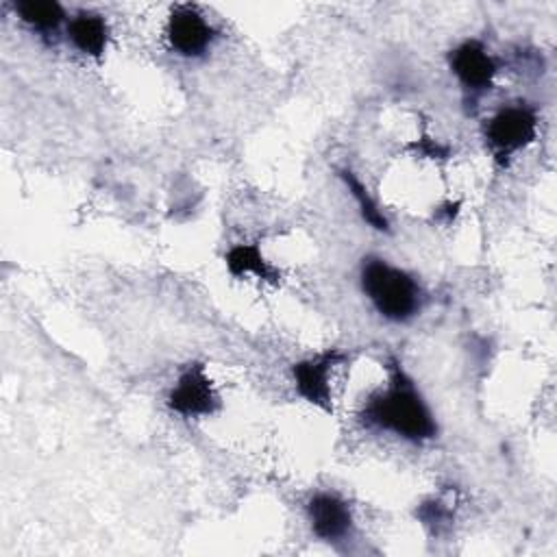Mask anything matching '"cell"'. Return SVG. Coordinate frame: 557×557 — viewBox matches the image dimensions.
<instances>
[{"label":"cell","mask_w":557,"mask_h":557,"mask_svg":"<svg viewBox=\"0 0 557 557\" xmlns=\"http://www.w3.org/2000/svg\"><path fill=\"white\" fill-rule=\"evenodd\" d=\"M389 379L383 389L374 392L361 407L359 420L366 426L394 433L413 444L429 442L437 437V422L422 398L413 379L405 372L398 359L387 363Z\"/></svg>","instance_id":"1"},{"label":"cell","mask_w":557,"mask_h":557,"mask_svg":"<svg viewBox=\"0 0 557 557\" xmlns=\"http://www.w3.org/2000/svg\"><path fill=\"white\" fill-rule=\"evenodd\" d=\"M359 285L374 311L389 322H409L422 309L424 296L418 281L381 257L361 261Z\"/></svg>","instance_id":"2"},{"label":"cell","mask_w":557,"mask_h":557,"mask_svg":"<svg viewBox=\"0 0 557 557\" xmlns=\"http://www.w3.org/2000/svg\"><path fill=\"white\" fill-rule=\"evenodd\" d=\"M485 144L498 163H507L516 152L527 148L537 135V111L529 102L500 107L485 122Z\"/></svg>","instance_id":"3"},{"label":"cell","mask_w":557,"mask_h":557,"mask_svg":"<svg viewBox=\"0 0 557 557\" xmlns=\"http://www.w3.org/2000/svg\"><path fill=\"white\" fill-rule=\"evenodd\" d=\"M165 405L181 418H205L218 411L220 396L202 363L187 366L170 387Z\"/></svg>","instance_id":"4"},{"label":"cell","mask_w":557,"mask_h":557,"mask_svg":"<svg viewBox=\"0 0 557 557\" xmlns=\"http://www.w3.org/2000/svg\"><path fill=\"white\" fill-rule=\"evenodd\" d=\"M346 355L337 348L322 350L313 357L300 359L292 366V379L298 396L309 405L331 413L333 411V394H331V372L339 366Z\"/></svg>","instance_id":"5"},{"label":"cell","mask_w":557,"mask_h":557,"mask_svg":"<svg viewBox=\"0 0 557 557\" xmlns=\"http://www.w3.org/2000/svg\"><path fill=\"white\" fill-rule=\"evenodd\" d=\"M165 37L176 54L196 59L213 46L218 30L207 22V17L196 7L178 4L168 15Z\"/></svg>","instance_id":"6"},{"label":"cell","mask_w":557,"mask_h":557,"mask_svg":"<svg viewBox=\"0 0 557 557\" xmlns=\"http://www.w3.org/2000/svg\"><path fill=\"white\" fill-rule=\"evenodd\" d=\"M448 67L459 85L470 94H483L492 89L498 74V63L479 39H466L448 54Z\"/></svg>","instance_id":"7"},{"label":"cell","mask_w":557,"mask_h":557,"mask_svg":"<svg viewBox=\"0 0 557 557\" xmlns=\"http://www.w3.org/2000/svg\"><path fill=\"white\" fill-rule=\"evenodd\" d=\"M307 520L313 535L329 544L346 540L355 524L350 505L333 492H318L309 498Z\"/></svg>","instance_id":"8"},{"label":"cell","mask_w":557,"mask_h":557,"mask_svg":"<svg viewBox=\"0 0 557 557\" xmlns=\"http://www.w3.org/2000/svg\"><path fill=\"white\" fill-rule=\"evenodd\" d=\"M65 33L70 44L85 57L100 59L109 46L111 28L109 22L96 11H76L67 24Z\"/></svg>","instance_id":"9"},{"label":"cell","mask_w":557,"mask_h":557,"mask_svg":"<svg viewBox=\"0 0 557 557\" xmlns=\"http://www.w3.org/2000/svg\"><path fill=\"white\" fill-rule=\"evenodd\" d=\"M224 263L235 278H242L246 274H255L259 281L268 283H278L281 278V272L263 257L261 248L255 242H239L231 246L224 255Z\"/></svg>","instance_id":"10"},{"label":"cell","mask_w":557,"mask_h":557,"mask_svg":"<svg viewBox=\"0 0 557 557\" xmlns=\"http://www.w3.org/2000/svg\"><path fill=\"white\" fill-rule=\"evenodd\" d=\"M15 15L37 33H54L65 22V11L52 0H20L13 4Z\"/></svg>","instance_id":"11"},{"label":"cell","mask_w":557,"mask_h":557,"mask_svg":"<svg viewBox=\"0 0 557 557\" xmlns=\"http://www.w3.org/2000/svg\"><path fill=\"white\" fill-rule=\"evenodd\" d=\"M339 176H342L346 189L350 191L352 200L357 202V209H359L361 218H363L372 228L387 233V231H389V220L385 218V213H383V209L379 207V202L370 196L368 187L359 181V176H357L355 172H350V170H342Z\"/></svg>","instance_id":"12"},{"label":"cell","mask_w":557,"mask_h":557,"mask_svg":"<svg viewBox=\"0 0 557 557\" xmlns=\"http://www.w3.org/2000/svg\"><path fill=\"white\" fill-rule=\"evenodd\" d=\"M416 148H418V152H422V154H426V157H446V154H448V150H446L444 146H440L437 141H433V139H429V137L418 139Z\"/></svg>","instance_id":"13"}]
</instances>
